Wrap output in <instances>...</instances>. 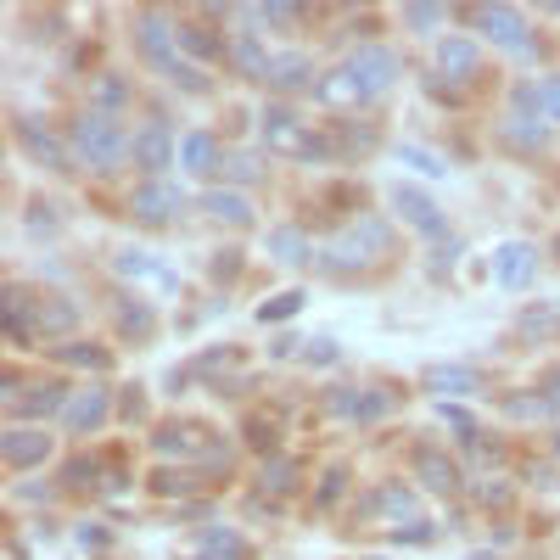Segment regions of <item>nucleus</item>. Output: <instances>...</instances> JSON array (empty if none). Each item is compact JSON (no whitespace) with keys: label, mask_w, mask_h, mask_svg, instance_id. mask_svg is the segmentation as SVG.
<instances>
[{"label":"nucleus","mask_w":560,"mask_h":560,"mask_svg":"<svg viewBox=\"0 0 560 560\" xmlns=\"http://www.w3.org/2000/svg\"><path fill=\"white\" fill-rule=\"evenodd\" d=\"M471 23L488 34V40H499L504 51H527V17L516 12V6H476Z\"/></svg>","instance_id":"obj_5"},{"label":"nucleus","mask_w":560,"mask_h":560,"mask_svg":"<svg viewBox=\"0 0 560 560\" xmlns=\"http://www.w3.org/2000/svg\"><path fill=\"white\" fill-rule=\"evenodd\" d=\"M555 448H560V443H555Z\"/></svg>","instance_id":"obj_42"},{"label":"nucleus","mask_w":560,"mask_h":560,"mask_svg":"<svg viewBox=\"0 0 560 560\" xmlns=\"http://www.w3.org/2000/svg\"><path fill=\"white\" fill-rule=\"evenodd\" d=\"M118 275H129V280H140V275H152V252H118Z\"/></svg>","instance_id":"obj_33"},{"label":"nucleus","mask_w":560,"mask_h":560,"mask_svg":"<svg viewBox=\"0 0 560 560\" xmlns=\"http://www.w3.org/2000/svg\"><path fill=\"white\" fill-rule=\"evenodd\" d=\"M269 258H275V264H286V269L308 264V236H303V230H292V224L269 230Z\"/></svg>","instance_id":"obj_18"},{"label":"nucleus","mask_w":560,"mask_h":560,"mask_svg":"<svg viewBox=\"0 0 560 560\" xmlns=\"http://www.w3.org/2000/svg\"><path fill=\"white\" fill-rule=\"evenodd\" d=\"M314 96L325 101V107H364V96H359V84L348 79V68H336V73H325L320 84H314Z\"/></svg>","instance_id":"obj_20"},{"label":"nucleus","mask_w":560,"mask_h":560,"mask_svg":"<svg viewBox=\"0 0 560 560\" xmlns=\"http://www.w3.org/2000/svg\"><path fill=\"white\" fill-rule=\"evenodd\" d=\"M308 359H314V364H331L336 353H331V342H308Z\"/></svg>","instance_id":"obj_41"},{"label":"nucleus","mask_w":560,"mask_h":560,"mask_svg":"<svg viewBox=\"0 0 560 560\" xmlns=\"http://www.w3.org/2000/svg\"><path fill=\"white\" fill-rule=\"evenodd\" d=\"M286 476H292V465H286V460L264 465V488H286Z\"/></svg>","instance_id":"obj_38"},{"label":"nucleus","mask_w":560,"mask_h":560,"mask_svg":"<svg viewBox=\"0 0 560 560\" xmlns=\"http://www.w3.org/2000/svg\"><path fill=\"white\" fill-rule=\"evenodd\" d=\"M213 163H224L219 146H213V135H202V129H196V135L180 140V168H191V174H208Z\"/></svg>","instance_id":"obj_22"},{"label":"nucleus","mask_w":560,"mask_h":560,"mask_svg":"<svg viewBox=\"0 0 560 560\" xmlns=\"http://www.w3.org/2000/svg\"><path fill=\"white\" fill-rule=\"evenodd\" d=\"M381 247H387V224H381V219H359V224H348V230H342V236L320 252V258L331 269H353V264H364L370 252H381Z\"/></svg>","instance_id":"obj_2"},{"label":"nucleus","mask_w":560,"mask_h":560,"mask_svg":"<svg viewBox=\"0 0 560 560\" xmlns=\"http://www.w3.org/2000/svg\"><path fill=\"white\" fill-rule=\"evenodd\" d=\"M17 140L28 146V157H40V163H51V168H62V163H68V152H62V146H56L51 135H40L34 124H17Z\"/></svg>","instance_id":"obj_25"},{"label":"nucleus","mask_w":560,"mask_h":560,"mask_svg":"<svg viewBox=\"0 0 560 560\" xmlns=\"http://www.w3.org/2000/svg\"><path fill=\"white\" fill-rule=\"evenodd\" d=\"M264 84H269V90H303V84H314V62H308L303 51H286V56L269 62Z\"/></svg>","instance_id":"obj_15"},{"label":"nucleus","mask_w":560,"mask_h":560,"mask_svg":"<svg viewBox=\"0 0 560 560\" xmlns=\"http://www.w3.org/2000/svg\"><path fill=\"white\" fill-rule=\"evenodd\" d=\"M532 275H538V247H527V241H504V247L493 252V280H499V286L521 292Z\"/></svg>","instance_id":"obj_8"},{"label":"nucleus","mask_w":560,"mask_h":560,"mask_svg":"<svg viewBox=\"0 0 560 560\" xmlns=\"http://www.w3.org/2000/svg\"><path fill=\"white\" fill-rule=\"evenodd\" d=\"M135 34H140V51L152 56L163 73L180 62V23H168V12H140L135 17Z\"/></svg>","instance_id":"obj_4"},{"label":"nucleus","mask_w":560,"mask_h":560,"mask_svg":"<svg viewBox=\"0 0 560 560\" xmlns=\"http://www.w3.org/2000/svg\"><path fill=\"white\" fill-rule=\"evenodd\" d=\"M381 504H387V516H398V521H404V516H415V493H409V488H398V482H392V488L381 493Z\"/></svg>","instance_id":"obj_32"},{"label":"nucleus","mask_w":560,"mask_h":560,"mask_svg":"<svg viewBox=\"0 0 560 560\" xmlns=\"http://www.w3.org/2000/svg\"><path fill=\"white\" fill-rule=\"evenodd\" d=\"M68 409V398L56 387H34L28 398H12V415H23V420H40V415H62Z\"/></svg>","instance_id":"obj_24"},{"label":"nucleus","mask_w":560,"mask_h":560,"mask_svg":"<svg viewBox=\"0 0 560 560\" xmlns=\"http://www.w3.org/2000/svg\"><path fill=\"white\" fill-rule=\"evenodd\" d=\"M348 68V79L359 84V96H381V90H392V79H398V56L387 51V45H359V51L342 62Z\"/></svg>","instance_id":"obj_3"},{"label":"nucleus","mask_w":560,"mask_h":560,"mask_svg":"<svg viewBox=\"0 0 560 560\" xmlns=\"http://www.w3.org/2000/svg\"><path fill=\"white\" fill-rule=\"evenodd\" d=\"M219 174H224V180H236V185H252V180H264V163H258L252 152H230L219 163Z\"/></svg>","instance_id":"obj_26"},{"label":"nucleus","mask_w":560,"mask_h":560,"mask_svg":"<svg viewBox=\"0 0 560 560\" xmlns=\"http://www.w3.org/2000/svg\"><path fill=\"white\" fill-rule=\"evenodd\" d=\"M202 208H208L213 219H224V224H252V202L241 191H208L202 196Z\"/></svg>","instance_id":"obj_23"},{"label":"nucleus","mask_w":560,"mask_h":560,"mask_svg":"<svg viewBox=\"0 0 560 560\" xmlns=\"http://www.w3.org/2000/svg\"><path fill=\"white\" fill-rule=\"evenodd\" d=\"M118 101H124V84L107 79V84H101V107H118Z\"/></svg>","instance_id":"obj_39"},{"label":"nucleus","mask_w":560,"mask_h":560,"mask_svg":"<svg viewBox=\"0 0 560 560\" xmlns=\"http://www.w3.org/2000/svg\"><path fill=\"white\" fill-rule=\"evenodd\" d=\"M544 392H549V409H560V364L544 376Z\"/></svg>","instance_id":"obj_40"},{"label":"nucleus","mask_w":560,"mask_h":560,"mask_svg":"<svg viewBox=\"0 0 560 560\" xmlns=\"http://www.w3.org/2000/svg\"><path fill=\"white\" fill-rule=\"evenodd\" d=\"M73 320H79V308H73V303H56V308L40 303V331H68Z\"/></svg>","instance_id":"obj_29"},{"label":"nucleus","mask_w":560,"mask_h":560,"mask_svg":"<svg viewBox=\"0 0 560 560\" xmlns=\"http://www.w3.org/2000/svg\"><path fill=\"white\" fill-rule=\"evenodd\" d=\"M392 208L404 213V219L415 224L420 236H443V230H448V219L437 213V202H426L415 185H398V191H392Z\"/></svg>","instance_id":"obj_10"},{"label":"nucleus","mask_w":560,"mask_h":560,"mask_svg":"<svg viewBox=\"0 0 560 560\" xmlns=\"http://www.w3.org/2000/svg\"><path fill=\"white\" fill-rule=\"evenodd\" d=\"M174 157H180V140L168 135V124H146L135 135V163L146 168V174H163V168H174Z\"/></svg>","instance_id":"obj_9"},{"label":"nucleus","mask_w":560,"mask_h":560,"mask_svg":"<svg viewBox=\"0 0 560 560\" xmlns=\"http://www.w3.org/2000/svg\"><path fill=\"white\" fill-rule=\"evenodd\" d=\"M476 62H482V56H476V45L465 40V34H448V40L437 45V68H443L448 79H465V73H476Z\"/></svg>","instance_id":"obj_16"},{"label":"nucleus","mask_w":560,"mask_h":560,"mask_svg":"<svg viewBox=\"0 0 560 560\" xmlns=\"http://www.w3.org/2000/svg\"><path fill=\"white\" fill-rule=\"evenodd\" d=\"M443 17H448L443 6H409V12H404V23L415 28V34H432V28L443 23Z\"/></svg>","instance_id":"obj_31"},{"label":"nucleus","mask_w":560,"mask_h":560,"mask_svg":"<svg viewBox=\"0 0 560 560\" xmlns=\"http://www.w3.org/2000/svg\"><path fill=\"white\" fill-rule=\"evenodd\" d=\"M157 448H163V454H191V437H180V432H163V437H157Z\"/></svg>","instance_id":"obj_37"},{"label":"nucleus","mask_w":560,"mask_h":560,"mask_svg":"<svg viewBox=\"0 0 560 560\" xmlns=\"http://www.w3.org/2000/svg\"><path fill=\"white\" fill-rule=\"evenodd\" d=\"M62 359H68V364H84V370H107V353H101V348H84V342H73Z\"/></svg>","instance_id":"obj_34"},{"label":"nucleus","mask_w":560,"mask_h":560,"mask_svg":"<svg viewBox=\"0 0 560 560\" xmlns=\"http://www.w3.org/2000/svg\"><path fill=\"white\" fill-rule=\"evenodd\" d=\"M180 208H185V191H180V185H168V180H146L135 191V202H129V213L146 219V224H168Z\"/></svg>","instance_id":"obj_7"},{"label":"nucleus","mask_w":560,"mask_h":560,"mask_svg":"<svg viewBox=\"0 0 560 560\" xmlns=\"http://www.w3.org/2000/svg\"><path fill=\"white\" fill-rule=\"evenodd\" d=\"M180 45H185V51H196V56H219L224 51L208 28H180Z\"/></svg>","instance_id":"obj_30"},{"label":"nucleus","mask_w":560,"mask_h":560,"mask_svg":"<svg viewBox=\"0 0 560 560\" xmlns=\"http://www.w3.org/2000/svg\"><path fill=\"white\" fill-rule=\"evenodd\" d=\"M264 140L275 146V152H292V157H320V152H325L320 140L303 135V124H297L286 107H269V112H264Z\"/></svg>","instance_id":"obj_6"},{"label":"nucleus","mask_w":560,"mask_h":560,"mask_svg":"<svg viewBox=\"0 0 560 560\" xmlns=\"http://www.w3.org/2000/svg\"><path fill=\"white\" fill-rule=\"evenodd\" d=\"M107 392L101 387H90V392H73L68 398V409H62V426H68V432H96L101 420H107Z\"/></svg>","instance_id":"obj_12"},{"label":"nucleus","mask_w":560,"mask_h":560,"mask_svg":"<svg viewBox=\"0 0 560 560\" xmlns=\"http://www.w3.org/2000/svg\"><path fill=\"white\" fill-rule=\"evenodd\" d=\"M297 308H303V292H280V297H269V303L264 308H258V320H292V314H297Z\"/></svg>","instance_id":"obj_28"},{"label":"nucleus","mask_w":560,"mask_h":560,"mask_svg":"<svg viewBox=\"0 0 560 560\" xmlns=\"http://www.w3.org/2000/svg\"><path fill=\"white\" fill-rule=\"evenodd\" d=\"M415 476L432 493H454V488H460V471H454V460H448L443 448H432V443L415 448Z\"/></svg>","instance_id":"obj_11"},{"label":"nucleus","mask_w":560,"mask_h":560,"mask_svg":"<svg viewBox=\"0 0 560 560\" xmlns=\"http://www.w3.org/2000/svg\"><path fill=\"white\" fill-rule=\"evenodd\" d=\"M247 555H252L247 538L230 527H208L202 532V549H196V560H247Z\"/></svg>","instance_id":"obj_17"},{"label":"nucleus","mask_w":560,"mask_h":560,"mask_svg":"<svg viewBox=\"0 0 560 560\" xmlns=\"http://www.w3.org/2000/svg\"><path fill=\"white\" fill-rule=\"evenodd\" d=\"M68 146H73V157H79L84 168H96V174H112V168L135 152V140L124 135V124H118L112 112H84L79 124H73Z\"/></svg>","instance_id":"obj_1"},{"label":"nucleus","mask_w":560,"mask_h":560,"mask_svg":"<svg viewBox=\"0 0 560 560\" xmlns=\"http://www.w3.org/2000/svg\"><path fill=\"white\" fill-rule=\"evenodd\" d=\"M230 62H236V68L247 73V79H264L275 56H269L264 45H258V34H236V40H230Z\"/></svg>","instance_id":"obj_19"},{"label":"nucleus","mask_w":560,"mask_h":560,"mask_svg":"<svg viewBox=\"0 0 560 560\" xmlns=\"http://www.w3.org/2000/svg\"><path fill=\"white\" fill-rule=\"evenodd\" d=\"M516 107H521V112H538L544 124H560V79L516 84Z\"/></svg>","instance_id":"obj_14"},{"label":"nucleus","mask_w":560,"mask_h":560,"mask_svg":"<svg viewBox=\"0 0 560 560\" xmlns=\"http://www.w3.org/2000/svg\"><path fill=\"white\" fill-rule=\"evenodd\" d=\"M426 387H432V392H454V398H460V392L482 387V376L465 370V364H437V370H426Z\"/></svg>","instance_id":"obj_21"},{"label":"nucleus","mask_w":560,"mask_h":560,"mask_svg":"<svg viewBox=\"0 0 560 560\" xmlns=\"http://www.w3.org/2000/svg\"><path fill=\"white\" fill-rule=\"evenodd\" d=\"M398 163L420 168V174H426V180H443V174H448V163H443V157H432V152H420V146H398Z\"/></svg>","instance_id":"obj_27"},{"label":"nucleus","mask_w":560,"mask_h":560,"mask_svg":"<svg viewBox=\"0 0 560 560\" xmlns=\"http://www.w3.org/2000/svg\"><path fill=\"white\" fill-rule=\"evenodd\" d=\"M532 118H510V129H504V135L516 140V146H544V129H527Z\"/></svg>","instance_id":"obj_35"},{"label":"nucleus","mask_w":560,"mask_h":560,"mask_svg":"<svg viewBox=\"0 0 560 560\" xmlns=\"http://www.w3.org/2000/svg\"><path fill=\"white\" fill-rule=\"evenodd\" d=\"M45 454H51V437H45V432H6V437H0V460L12 465V471L40 465Z\"/></svg>","instance_id":"obj_13"},{"label":"nucleus","mask_w":560,"mask_h":560,"mask_svg":"<svg viewBox=\"0 0 560 560\" xmlns=\"http://www.w3.org/2000/svg\"><path fill=\"white\" fill-rule=\"evenodd\" d=\"M443 420H448V426H454V432H460V437H476L471 415H465V409H460V404H443Z\"/></svg>","instance_id":"obj_36"}]
</instances>
